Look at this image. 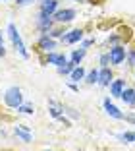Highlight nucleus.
<instances>
[{"label":"nucleus","instance_id":"f03ea898","mask_svg":"<svg viewBox=\"0 0 135 151\" xmlns=\"http://www.w3.org/2000/svg\"><path fill=\"white\" fill-rule=\"evenodd\" d=\"M4 103L8 105L10 109H18L19 105H23L21 89H19V87H10V89H6V93H4Z\"/></svg>","mask_w":135,"mask_h":151},{"label":"nucleus","instance_id":"5701e85b","mask_svg":"<svg viewBox=\"0 0 135 151\" xmlns=\"http://www.w3.org/2000/svg\"><path fill=\"white\" fill-rule=\"evenodd\" d=\"M108 62H110V52L100 54V66H102V68H106V66H108Z\"/></svg>","mask_w":135,"mask_h":151},{"label":"nucleus","instance_id":"4be33fe9","mask_svg":"<svg viewBox=\"0 0 135 151\" xmlns=\"http://www.w3.org/2000/svg\"><path fill=\"white\" fill-rule=\"evenodd\" d=\"M120 33H122L120 37H122L124 41H129L131 39V29H129V27H122V29H120Z\"/></svg>","mask_w":135,"mask_h":151},{"label":"nucleus","instance_id":"9d476101","mask_svg":"<svg viewBox=\"0 0 135 151\" xmlns=\"http://www.w3.org/2000/svg\"><path fill=\"white\" fill-rule=\"evenodd\" d=\"M112 70H110L108 66L102 68V70L99 72V85H102V87H108L110 83H112Z\"/></svg>","mask_w":135,"mask_h":151},{"label":"nucleus","instance_id":"423d86ee","mask_svg":"<svg viewBox=\"0 0 135 151\" xmlns=\"http://www.w3.org/2000/svg\"><path fill=\"white\" fill-rule=\"evenodd\" d=\"M75 10H71V8H66V10H56V14H54L52 18H54V22L56 23H70L71 19H75Z\"/></svg>","mask_w":135,"mask_h":151},{"label":"nucleus","instance_id":"7ed1b4c3","mask_svg":"<svg viewBox=\"0 0 135 151\" xmlns=\"http://www.w3.org/2000/svg\"><path fill=\"white\" fill-rule=\"evenodd\" d=\"M52 23H54L52 16H48V14H44V12H41V10H39V14H37V27L43 31V35L52 29Z\"/></svg>","mask_w":135,"mask_h":151},{"label":"nucleus","instance_id":"412c9836","mask_svg":"<svg viewBox=\"0 0 135 151\" xmlns=\"http://www.w3.org/2000/svg\"><path fill=\"white\" fill-rule=\"evenodd\" d=\"M118 138L122 139V142H126V143H131V142H135V132H124V134H120Z\"/></svg>","mask_w":135,"mask_h":151},{"label":"nucleus","instance_id":"0eeeda50","mask_svg":"<svg viewBox=\"0 0 135 151\" xmlns=\"http://www.w3.org/2000/svg\"><path fill=\"white\" fill-rule=\"evenodd\" d=\"M60 39H62V43H66V45L79 43V41L83 39V29H71V31L64 33V35H62Z\"/></svg>","mask_w":135,"mask_h":151},{"label":"nucleus","instance_id":"a878e982","mask_svg":"<svg viewBox=\"0 0 135 151\" xmlns=\"http://www.w3.org/2000/svg\"><path fill=\"white\" fill-rule=\"evenodd\" d=\"M127 60H129L131 66H135V49H131L129 52H127Z\"/></svg>","mask_w":135,"mask_h":151},{"label":"nucleus","instance_id":"393cba45","mask_svg":"<svg viewBox=\"0 0 135 151\" xmlns=\"http://www.w3.org/2000/svg\"><path fill=\"white\" fill-rule=\"evenodd\" d=\"M48 35L52 37V39H56V37H62V35H64V31H60V29H50V31H48Z\"/></svg>","mask_w":135,"mask_h":151},{"label":"nucleus","instance_id":"bb28decb","mask_svg":"<svg viewBox=\"0 0 135 151\" xmlns=\"http://www.w3.org/2000/svg\"><path fill=\"white\" fill-rule=\"evenodd\" d=\"M6 54V49H4V43H2V31H0V58Z\"/></svg>","mask_w":135,"mask_h":151},{"label":"nucleus","instance_id":"aec40b11","mask_svg":"<svg viewBox=\"0 0 135 151\" xmlns=\"http://www.w3.org/2000/svg\"><path fill=\"white\" fill-rule=\"evenodd\" d=\"M85 81L87 83H99V70H91L85 76Z\"/></svg>","mask_w":135,"mask_h":151},{"label":"nucleus","instance_id":"2eb2a0df","mask_svg":"<svg viewBox=\"0 0 135 151\" xmlns=\"http://www.w3.org/2000/svg\"><path fill=\"white\" fill-rule=\"evenodd\" d=\"M122 99L126 105H129V107H133L135 105V89H131V87H126L124 89V93H122Z\"/></svg>","mask_w":135,"mask_h":151},{"label":"nucleus","instance_id":"f8f14e48","mask_svg":"<svg viewBox=\"0 0 135 151\" xmlns=\"http://www.w3.org/2000/svg\"><path fill=\"white\" fill-rule=\"evenodd\" d=\"M48 114L52 116L54 120H60V122H64L66 126H70V120L66 118V116H64V112H62V111H60V109L56 107V105H54L52 101H50V109H48Z\"/></svg>","mask_w":135,"mask_h":151},{"label":"nucleus","instance_id":"9b49d317","mask_svg":"<svg viewBox=\"0 0 135 151\" xmlns=\"http://www.w3.org/2000/svg\"><path fill=\"white\" fill-rule=\"evenodd\" d=\"M14 134L25 143L33 142V136H31V132H29V126H16V128H14Z\"/></svg>","mask_w":135,"mask_h":151},{"label":"nucleus","instance_id":"39448f33","mask_svg":"<svg viewBox=\"0 0 135 151\" xmlns=\"http://www.w3.org/2000/svg\"><path fill=\"white\" fill-rule=\"evenodd\" d=\"M102 105H104V111H106L108 116H112V118H116V120H126V114H124V112L120 111L112 101H110V97H106L104 101H102Z\"/></svg>","mask_w":135,"mask_h":151},{"label":"nucleus","instance_id":"c85d7f7f","mask_svg":"<svg viewBox=\"0 0 135 151\" xmlns=\"http://www.w3.org/2000/svg\"><path fill=\"white\" fill-rule=\"evenodd\" d=\"M93 43H95V41H93V39H87V41H85V43H83V49H87V47H91Z\"/></svg>","mask_w":135,"mask_h":151},{"label":"nucleus","instance_id":"c756f323","mask_svg":"<svg viewBox=\"0 0 135 151\" xmlns=\"http://www.w3.org/2000/svg\"><path fill=\"white\" fill-rule=\"evenodd\" d=\"M19 6H25V4H29V2H33V0H16Z\"/></svg>","mask_w":135,"mask_h":151},{"label":"nucleus","instance_id":"1a4fd4ad","mask_svg":"<svg viewBox=\"0 0 135 151\" xmlns=\"http://www.w3.org/2000/svg\"><path fill=\"white\" fill-rule=\"evenodd\" d=\"M46 62L48 64H54L56 68H60V66H64L66 62H68V58H66V54H60V52H48V56H46Z\"/></svg>","mask_w":135,"mask_h":151},{"label":"nucleus","instance_id":"dca6fc26","mask_svg":"<svg viewBox=\"0 0 135 151\" xmlns=\"http://www.w3.org/2000/svg\"><path fill=\"white\" fill-rule=\"evenodd\" d=\"M75 68H77V64H75V62H71V60H68V62H66L64 66H60V68H58V74H60V76H70L71 72L75 70Z\"/></svg>","mask_w":135,"mask_h":151},{"label":"nucleus","instance_id":"20e7f679","mask_svg":"<svg viewBox=\"0 0 135 151\" xmlns=\"http://www.w3.org/2000/svg\"><path fill=\"white\" fill-rule=\"evenodd\" d=\"M126 58H127V52H126V49H124L122 45H116V47L110 49V62H112V64L120 66Z\"/></svg>","mask_w":135,"mask_h":151},{"label":"nucleus","instance_id":"4468645a","mask_svg":"<svg viewBox=\"0 0 135 151\" xmlns=\"http://www.w3.org/2000/svg\"><path fill=\"white\" fill-rule=\"evenodd\" d=\"M124 89H126V81L124 80H112V83H110V93H112V97H122Z\"/></svg>","mask_w":135,"mask_h":151},{"label":"nucleus","instance_id":"2f4dec72","mask_svg":"<svg viewBox=\"0 0 135 151\" xmlns=\"http://www.w3.org/2000/svg\"><path fill=\"white\" fill-rule=\"evenodd\" d=\"M75 2H85V0H75Z\"/></svg>","mask_w":135,"mask_h":151},{"label":"nucleus","instance_id":"6e6552de","mask_svg":"<svg viewBox=\"0 0 135 151\" xmlns=\"http://www.w3.org/2000/svg\"><path fill=\"white\" fill-rule=\"evenodd\" d=\"M39 47L41 50H46V52H52L54 49H56V41L52 39V37L48 35V33H44L43 37L39 39Z\"/></svg>","mask_w":135,"mask_h":151},{"label":"nucleus","instance_id":"6ab92c4d","mask_svg":"<svg viewBox=\"0 0 135 151\" xmlns=\"http://www.w3.org/2000/svg\"><path fill=\"white\" fill-rule=\"evenodd\" d=\"M18 112H21V114H33L35 107H33V103H25V105H19L18 107Z\"/></svg>","mask_w":135,"mask_h":151},{"label":"nucleus","instance_id":"ddd939ff","mask_svg":"<svg viewBox=\"0 0 135 151\" xmlns=\"http://www.w3.org/2000/svg\"><path fill=\"white\" fill-rule=\"evenodd\" d=\"M58 10V0H43L41 2V12L48 14V16H54Z\"/></svg>","mask_w":135,"mask_h":151},{"label":"nucleus","instance_id":"b1692460","mask_svg":"<svg viewBox=\"0 0 135 151\" xmlns=\"http://www.w3.org/2000/svg\"><path fill=\"white\" fill-rule=\"evenodd\" d=\"M120 39H122L120 35H110L108 39H106V45H112V47H116V45H118V41H120Z\"/></svg>","mask_w":135,"mask_h":151},{"label":"nucleus","instance_id":"cd10ccee","mask_svg":"<svg viewBox=\"0 0 135 151\" xmlns=\"http://www.w3.org/2000/svg\"><path fill=\"white\" fill-rule=\"evenodd\" d=\"M126 120L131 122V124H135V114H126Z\"/></svg>","mask_w":135,"mask_h":151},{"label":"nucleus","instance_id":"a211bd4d","mask_svg":"<svg viewBox=\"0 0 135 151\" xmlns=\"http://www.w3.org/2000/svg\"><path fill=\"white\" fill-rule=\"evenodd\" d=\"M85 76H87V74H85V70H83L81 66H77V68H75V70L70 74V78H71V81H74V83H77V81L85 80Z\"/></svg>","mask_w":135,"mask_h":151},{"label":"nucleus","instance_id":"7c9ffc66","mask_svg":"<svg viewBox=\"0 0 135 151\" xmlns=\"http://www.w3.org/2000/svg\"><path fill=\"white\" fill-rule=\"evenodd\" d=\"M68 87H70V89H74V91H77V85H75L74 81H71V83H68Z\"/></svg>","mask_w":135,"mask_h":151},{"label":"nucleus","instance_id":"f3484780","mask_svg":"<svg viewBox=\"0 0 135 151\" xmlns=\"http://www.w3.org/2000/svg\"><path fill=\"white\" fill-rule=\"evenodd\" d=\"M85 54H87V49H75L74 52H71V58H70V60L79 66V64H81V60L85 58Z\"/></svg>","mask_w":135,"mask_h":151},{"label":"nucleus","instance_id":"f257e3e1","mask_svg":"<svg viewBox=\"0 0 135 151\" xmlns=\"http://www.w3.org/2000/svg\"><path fill=\"white\" fill-rule=\"evenodd\" d=\"M8 35H10V39H12V43H14V49H16L27 60V58H29V50H27V47H25V43H23L21 35L18 33V27L14 25V23H8Z\"/></svg>","mask_w":135,"mask_h":151}]
</instances>
